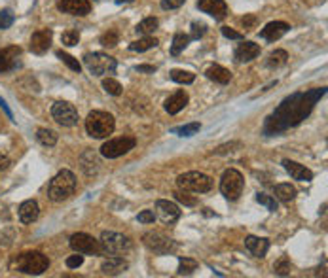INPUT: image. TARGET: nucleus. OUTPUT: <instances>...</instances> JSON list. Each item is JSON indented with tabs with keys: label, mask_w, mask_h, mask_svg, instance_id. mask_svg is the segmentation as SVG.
<instances>
[{
	"label": "nucleus",
	"mask_w": 328,
	"mask_h": 278,
	"mask_svg": "<svg viewBox=\"0 0 328 278\" xmlns=\"http://www.w3.org/2000/svg\"><path fill=\"white\" fill-rule=\"evenodd\" d=\"M222 34L230 40H243V34L234 31V29H230V26H222Z\"/></svg>",
	"instance_id": "46"
},
{
	"label": "nucleus",
	"mask_w": 328,
	"mask_h": 278,
	"mask_svg": "<svg viewBox=\"0 0 328 278\" xmlns=\"http://www.w3.org/2000/svg\"><path fill=\"white\" fill-rule=\"evenodd\" d=\"M197 8L201 12L213 15L214 19H224L228 13V6L224 0H197Z\"/></svg>",
	"instance_id": "17"
},
{
	"label": "nucleus",
	"mask_w": 328,
	"mask_h": 278,
	"mask_svg": "<svg viewBox=\"0 0 328 278\" xmlns=\"http://www.w3.org/2000/svg\"><path fill=\"white\" fill-rule=\"evenodd\" d=\"M241 23H243V26H245V31H250V29L256 25V15L248 13V15H245L241 19Z\"/></svg>",
	"instance_id": "48"
},
{
	"label": "nucleus",
	"mask_w": 328,
	"mask_h": 278,
	"mask_svg": "<svg viewBox=\"0 0 328 278\" xmlns=\"http://www.w3.org/2000/svg\"><path fill=\"white\" fill-rule=\"evenodd\" d=\"M273 271H275V274H281V276H287L288 272H290V261H288V258H285V256H283V258L279 259V261H275Z\"/></svg>",
	"instance_id": "40"
},
{
	"label": "nucleus",
	"mask_w": 328,
	"mask_h": 278,
	"mask_svg": "<svg viewBox=\"0 0 328 278\" xmlns=\"http://www.w3.org/2000/svg\"><path fill=\"white\" fill-rule=\"evenodd\" d=\"M205 76H207L209 79H213L214 84H220V86H226V84H230V79H232V74H230L228 68H224V66L220 65H211L205 70Z\"/></svg>",
	"instance_id": "24"
},
{
	"label": "nucleus",
	"mask_w": 328,
	"mask_h": 278,
	"mask_svg": "<svg viewBox=\"0 0 328 278\" xmlns=\"http://www.w3.org/2000/svg\"><path fill=\"white\" fill-rule=\"evenodd\" d=\"M256 201H258L260 205L266 206V208H268L269 212H275V210H277V201H275L273 197H269V195H266V193H256Z\"/></svg>",
	"instance_id": "39"
},
{
	"label": "nucleus",
	"mask_w": 328,
	"mask_h": 278,
	"mask_svg": "<svg viewBox=\"0 0 328 278\" xmlns=\"http://www.w3.org/2000/svg\"><path fill=\"white\" fill-rule=\"evenodd\" d=\"M186 0H161V8L163 10H176V8H181Z\"/></svg>",
	"instance_id": "45"
},
{
	"label": "nucleus",
	"mask_w": 328,
	"mask_h": 278,
	"mask_svg": "<svg viewBox=\"0 0 328 278\" xmlns=\"http://www.w3.org/2000/svg\"><path fill=\"white\" fill-rule=\"evenodd\" d=\"M103 89H105L108 95H112V97H120V95H121L120 81H116L114 78H105V79H103Z\"/></svg>",
	"instance_id": "34"
},
{
	"label": "nucleus",
	"mask_w": 328,
	"mask_h": 278,
	"mask_svg": "<svg viewBox=\"0 0 328 278\" xmlns=\"http://www.w3.org/2000/svg\"><path fill=\"white\" fill-rule=\"evenodd\" d=\"M118 42H120V36H118L116 31H108V33H105L100 36V44L105 47H114L118 46Z\"/></svg>",
	"instance_id": "38"
},
{
	"label": "nucleus",
	"mask_w": 328,
	"mask_h": 278,
	"mask_svg": "<svg viewBox=\"0 0 328 278\" xmlns=\"http://www.w3.org/2000/svg\"><path fill=\"white\" fill-rule=\"evenodd\" d=\"M57 57H59V59L63 61V63H65V65H67L68 68H70V70H74V72H80V70H82V65H80V63L74 59L72 55H68V53L63 51V49H59V51H57Z\"/></svg>",
	"instance_id": "36"
},
{
	"label": "nucleus",
	"mask_w": 328,
	"mask_h": 278,
	"mask_svg": "<svg viewBox=\"0 0 328 278\" xmlns=\"http://www.w3.org/2000/svg\"><path fill=\"white\" fill-rule=\"evenodd\" d=\"M205 33H207V25H205L203 21H194V23H192V36H190V38L199 40Z\"/></svg>",
	"instance_id": "42"
},
{
	"label": "nucleus",
	"mask_w": 328,
	"mask_h": 278,
	"mask_svg": "<svg viewBox=\"0 0 328 278\" xmlns=\"http://www.w3.org/2000/svg\"><path fill=\"white\" fill-rule=\"evenodd\" d=\"M82 263H84V256H80V254H78V256H70V258L67 259L68 269H78Z\"/></svg>",
	"instance_id": "47"
},
{
	"label": "nucleus",
	"mask_w": 328,
	"mask_h": 278,
	"mask_svg": "<svg viewBox=\"0 0 328 278\" xmlns=\"http://www.w3.org/2000/svg\"><path fill=\"white\" fill-rule=\"evenodd\" d=\"M288 31H290L288 23H285V21H271V23H268V25L260 31V36L264 40H268V42H275V40H279L281 36H285Z\"/></svg>",
	"instance_id": "18"
},
{
	"label": "nucleus",
	"mask_w": 328,
	"mask_h": 278,
	"mask_svg": "<svg viewBox=\"0 0 328 278\" xmlns=\"http://www.w3.org/2000/svg\"><path fill=\"white\" fill-rule=\"evenodd\" d=\"M57 10L70 15H87L91 12V4L89 0H59Z\"/></svg>",
	"instance_id": "15"
},
{
	"label": "nucleus",
	"mask_w": 328,
	"mask_h": 278,
	"mask_svg": "<svg viewBox=\"0 0 328 278\" xmlns=\"http://www.w3.org/2000/svg\"><path fill=\"white\" fill-rule=\"evenodd\" d=\"M174 199L179 201V203H182V205H186V206H195L197 205V201H195L194 197H190L184 189H181V191H176L174 193Z\"/></svg>",
	"instance_id": "43"
},
{
	"label": "nucleus",
	"mask_w": 328,
	"mask_h": 278,
	"mask_svg": "<svg viewBox=\"0 0 328 278\" xmlns=\"http://www.w3.org/2000/svg\"><path fill=\"white\" fill-rule=\"evenodd\" d=\"M52 116L63 127H74L78 123V110L70 102H65V100H59V102H55L52 106Z\"/></svg>",
	"instance_id": "11"
},
{
	"label": "nucleus",
	"mask_w": 328,
	"mask_h": 278,
	"mask_svg": "<svg viewBox=\"0 0 328 278\" xmlns=\"http://www.w3.org/2000/svg\"><path fill=\"white\" fill-rule=\"evenodd\" d=\"M326 89L324 87H317V89H309V91H300L290 95L283 100L281 104L275 108V112L266 118L264 123V134H279V132L287 131L290 127H296L308 118L311 110L315 108L317 100L324 97Z\"/></svg>",
	"instance_id": "1"
},
{
	"label": "nucleus",
	"mask_w": 328,
	"mask_h": 278,
	"mask_svg": "<svg viewBox=\"0 0 328 278\" xmlns=\"http://www.w3.org/2000/svg\"><path fill=\"white\" fill-rule=\"evenodd\" d=\"M0 108H2V110H4V112H6V116L10 119H12V121H14V114H12V110H10V108H8V104H6V100L2 99V97H0Z\"/></svg>",
	"instance_id": "50"
},
{
	"label": "nucleus",
	"mask_w": 328,
	"mask_h": 278,
	"mask_svg": "<svg viewBox=\"0 0 328 278\" xmlns=\"http://www.w3.org/2000/svg\"><path fill=\"white\" fill-rule=\"evenodd\" d=\"M156 210H158V216L163 224H174L176 219L181 218V210H179V206L171 203V201H158L156 203Z\"/></svg>",
	"instance_id": "16"
},
{
	"label": "nucleus",
	"mask_w": 328,
	"mask_h": 278,
	"mask_svg": "<svg viewBox=\"0 0 328 278\" xmlns=\"http://www.w3.org/2000/svg\"><path fill=\"white\" fill-rule=\"evenodd\" d=\"M137 144V140L133 136H121V138H112L105 142L100 146V155L107 159H116V157H121L125 155L128 152H131Z\"/></svg>",
	"instance_id": "9"
},
{
	"label": "nucleus",
	"mask_w": 328,
	"mask_h": 278,
	"mask_svg": "<svg viewBox=\"0 0 328 278\" xmlns=\"http://www.w3.org/2000/svg\"><path fill=\"white\" fill-rule=\"evenodd\" d=\"M243 187H245V180H243V174L239 171L228 169V171L222 174L220 191L228 201L239 199V195L243 193Z\"/></svg>",
	"instance_id": "7"
},
{
	"label": "nucleus",
	"mask_w": 328,
	"mask_h": 278,
	"mask_svg": "<svg viewBox=\"0 0 328 278\" xmlns=\"http://www.w3.org/2000/svg\"><path fill=\"white\" fill-rule=\"evenodd\" d=\"M283 166H285V171H287L294 180H300V182H309V180H313V172L309 171L308 166L296 163V161L285 159V161H283Z\"/></svg>",
	"instance_id": "20"
},
{
	"label": "nucleus",
	"mask_w": 328,
	"mask_h": 278,
	"mask_svg": "<svg viewBox=\"0 0 328 278\" xmlns=\"http://www.w3.org/2000/svg\"><path fill=\"white\" fill-rule=\"evenodd\" d=\"M197 269V261L195 259H190V258H181L179 259V271L176 274H192V272Z\"/></svg>",
	"instance_id": "33"
},
{
	"label": "nucleus",
	"mask_w": 328,
	"mask_h": 278,
	"mask_svg": "<svg viewBox=\"0 0 328 278\" xmlns=\"http://www.w3.org/2000/svg\"><path fill=\"white\" fill-rule=\"evenodd\" d=\"M275 197L281 203H290L296 197V187L290 184H277L275 185Z\"/></svg>",
	"instance_id": "26"
},
{
	"label": "nucleus",
	"mask_w": 328,
	"mask_h": 278,
	"mask_svg": "<svg viewBox=\"0 0 328 278\" xmlns=\"http://www.w3.org/2000/svg\"><path fill=\"white\" fill-rule=\"evenodd\" d=\"M21 57V47L10 46V47H0V72H10L14 70Z\"/></svg>",
	"instance_id": "14"
},
{
	"label": "nucleus",
	"mask_w": 328,
	"mask_h": 278,
	"mask_svg": "<svg viewBox=\"0 0 328 278\" xmlns=\"http://www.w3.org/2000/svg\"><path fill=\"white\" fill-rule=\"evenodd\" d=\"M171 79L173 81H176V84H184V86H188V84H194L195 79V74L194 72H188V70H171Z\"/></svg>",
	"instance_id": "31"
},
{
	"label": "nucleus",
	"mask_w": 328,
	"mask_h": 278,
	"mask_svg": "<svg viewBox=\"0 0 328 278\" xmlns=\"http://www.w3.org/2000/svg\"><path fill=\"white\" fill-rule=\"evenodd\" d=\"M260 55V46L255 42H243L235 49V59L237 63H248V61L256 59Z\"/></svg>",
	"instance_id": "21"
},
{
	"label": "nucleus",
	"mask_w": 328,
	"mask_h": 278,
	"mask_svg": "<svg viewBox=\"0 0 328 278\" xmlns=\"http://www.w3.org/2000/svg\"><path fill=\"white\" fill-rule=\"evenodd\" d=\"M70 248L76 254H87V256H103V248L100 242L95 240L91 235L87 233H74L70 237Z\"/></svg>",
	"instance_id": "10"
},
{
	"label": "nucleus",
	"mask_w": 328,
	"mask_h": 278,
	"mask_svg": "<svg viewBox=\"0 0 328 278\" xmlns=\"http://www.w3.org/2000/svg\"><path fill=\"white\" fill-rule=\"evenodd\" d=\"M128 269H129V263L123 258H120V256H112V258L105 259L103 265H100V271L105 272V274H108V276H118V274L125 272Z\"/></svg>",
	"instance_id": "19"
},
{
	"label": "nucleus",
	"mask_w": 328,
	"mask_h": 278,
	"mask_svg": "<svg viewBox=\"0 0 328 278\" xmlns=\"http://www.w3.org/2000/svg\"><path fill=\"white\" fill-rule=\"evenodd\" d=\"M158 25H160V21L156 19V17H146V19H142L141 23L137 25V33L139 34H150L158 29Z\"/></svg>",
	"instance_id": "32"
},
{
	"label": "nucleus",
	"mask_w": 328,
	"mask_h": 278,
	"mask_svg": "<svg viewBox=\"0 0 328 278\" xmlns=\"http://www.w3.org/2000/svg\"><path fill=\"white\" fill-rule=\"evenodd\" d=\"M176 185H179L181 189H184V191L207 193L211 191V187H213V180L199 171H190L181 174V176L176 178Z\"/></svg>",
	"instance_id": "6"
},
{
	"label": "nucleus",
	"mask_w": 328,
	"mask_h": 278,
	"mask_svg": "<svg viewBox=\"0 0 328 278\" xmlns=\"http://www.w3.org/2000/svg\"><path fill=\"white\" fill-rule=\"evenodd\" d=\"M12 267L25 274H42L49 267V259L42 252H25L12 261Z\"/></svg>",
	"instance_id": "4"
},
{
	"label": "nucleus",
	"mask_w": 328,
	"mask_h": 278,
	"mask_svg": "<svg viewBox=\"0 0 328 278\" xmlns=\"http://www.w3.org/2000/svg\"><path fill=\"white\" fill-rule=\"evenodd\" d=\"M190 40H192V38H190L188 34H182V33L174 34L173 46H171V55H173V57H176V55H181V53L188 47V44H190Z\"/></svg>",
	"instance_id": "29"
},
{
	"label": "nucleus",
	"mask_w": 328,
	"mask_h": 278,
	"mask_svg": "<svg viewBox=\"0 0 328 278\" xmlns=\"http://www.w3.org/2000/svg\"><path fill=\"white\" fill-rule=\"evenodd\" d=\"M52 38H54V31L52 29H42L38 33H34L31 36V44H29L31 51L36 53V55H44L49 49V46H52Z\"/></svg>",
	"instance_id": "13"
},
{
	"label": "nucleus",
	"mask_w": 328,
	"mask_h": 278,
	"mask_svg": "<svg viewBox=\"0 0 328 278\" xmlns=\"http://www.w3.org/2000/svg\"><path fill=\"white\" fill-rule=\"evenodd\" d=\"M76 189V176L70 171H61L54 176V180L47 185V197L54 203H63L70 199V195Z\"/></svg>",
	"instance_id": "2"
},
{
	"label": "nucleus",
	"mask_w": 328,
	"mask_h": 278,
	"mask_svg": "<svg viewBox=\"0 0 328 278\" xmlns=\"http://www.w3.org/2000/svg\"><path fill=\"white\" fill-rule=\"evenodd\" d=\"M158 46V40L152 38V36H144V38L137 40V42H131L129 44V49L131 51H137V53H142V51H148V49H152V47Z\"/></svg>",
	"instance_id": "27"
},
{
	"label": "nucleus",
	"mask_w": 328,
	"mask_h": 278,
	"mask_svg": "<svg viewBox=\"0 0 328 278\" xmlns=\"http://www.w3.org/2000/svg\"><path fill=\"white\" fill-rule=\"evenodd\" d=\"M137 70H139V72H154L156 68L154 66H148V65H141V66H137Z\"/></svg>",
	"instance_id": "51"
},
{
	"label": "nucleus",
	"mask_w": 328,
	"mask_h": 278,
	"mask_svg": "<svg viewBox=\"0 0 328 278\" xmlns=\"http://www.w3.org/2000/svg\"><path fill=\"white\" fill-rule=\"evenodd\" d=\"M8 166H10V157H8V155H4V153L0 152V172L6 171Z\"/></svg>",
	"instance_id": "49"
},
{
	"label": "nucleus",
	"mask_w": 328,
	"mask_h": 278,
	"mask_svg": "<svg viewBox=\"0 0 328 278\" xmlns=\"http://www.w3.org/2000/svg\"><path fill=\"white\" fill-rule=\"evenodd\" d=\"M144 246H146L148 250H152L154 254H160V256H165V254H171L174 252L176 244H174V240H171L169 237L165 235H161V233H146L144 237Z\"/></svg>",
	"instance_id": "12"
},
{
	"label": "nucleus",
	"mask_w": 328,
	"mask_h": 278,
	"mask_svg": "<svg viewBox=\"0 0 328 278\" xmlns=\"http://www.w3.org/2000/svg\"><path fill=\"white\" fill-rule=\"evenodd\" d=\"M287 59H288L287 51H285V49H277V51H273L268 57L266 66H268V68H279V66L287 65Z\"/></svg>",
	"instance_id": "30"
},
{
	"label": "nucleus",
	"mask_w": 328,
	"mask_h": 278,
	"mask_svg": "<svg viewBox=\"0 0 328 278\" xmlns=\"http://www.w3.org/2000/svg\"><path fill=\"white\" fill-rule=\"evenodd\" d=\"M245 246H247V250L255 256V258H264L269 250V240L268 238H258V237H247L245 238Z\"/></svg>",
	"instance_id": "22"
},
{
	"label": "nucleus",
	"mask_w": 328,
	"mask_h": 278,
	"mask_svg": "<svg viewBox=\"0 0 328 278\" xmlns=\"http://www.w3.org/2000/svg\"><path fill=\"white\" fill-rule=\"evenodd\" d=\"M123 2H133V0H116V4H123Z\"/></svg>",
	"instance_id": "52"
},
{
	"label": "nucleus",
	"mask_w": 328,
	"mask_h": 278,
	"mask_svg": "<svg viewBox=\"0 0 328 278\" xmlns=\"http://www.w3.org/2000/svg\"><path fill=\"white\" fill-rule=\"evenodd\" d=\"M99 242H100V248H103V254H110V256L125 254L128 250H131V240L114 231H105L100 235Z\"/></svg>",
	"instance_id": "8"
},
{
	"label": "nucleus",
	"mask_w": 328,
	"mask_h": 278,
	"mask_svg": "<svg viewBox=\"0 0 328 278\" xmlns=\"http://www.w3.org/2000/svg\"><path fill=\"white\" fill-rule=\"evenodd\" d=\"M137 219H139L141 224H154L156 214H154V210H142L141 214L137 216Z\"/></svg>",
	"instance_id": "44"
},
{
	"label": "nucleus",
	"mask_w": 328,
	"mask_h": 278,
	"mask_svg": "<svg viewBox=\"0 0 328 278\" xmlns=\"http://www.w3.org/2000/svg\"><path fill=\"white\" fill-rule=\"evenodd\" d=\"M38 214H40V208H38V203L36 201H25V203H21L19 206V219L23 224H33L36 221L38 218Z\"/></svg>",
	"instance_id": "23"
},
{
	"label": "nucleus",
	"mask_w": 328,
	"mask_h": 278,
	"mask_svg": "<svg viewBox=\"0 0 328 278\" xmlns=\"http://www.w3.org/2000/svg\"><path fill=\"white\" fill-rule=\"evenodd\" d=\"M14 21H15V15L12 10H2V12H0V31L10 29V26L14 25Z\"/></svg>",
	"instance_id": "37"
},
{
	"label": "nucleus",
	"mask_w": 328,
	"mask_h": 278,
	"mask_svg": "<svg viewBox=\"0 0 328 278\" xmlns=\"http://www.w3.org/2000/svg\"><path fill=\"white\" fill-rule=\"evenodd\" d=\"M61 42L65 46H76L80 42V33L78 31H67V33L61 34Z\"/></svg>",
	"instance_id": "41"
},
{
	"label": "nucleus",
	"mask_w": 328,
	"mask_h": 278,
	"mask_svg": "<svg viewBox=\"0 0 328 278\" xmlns=\"http://www.w3.org/2000/svg\"><path fill=\"white\" fill-rule=\"evenodd\" d=\"M188 104V95L184 91H176L174 95H171L167 100H165V110H167L171 116L179 114L181 110H184V106Z\"/></svg>",
	"instance_id": "25"
},
{
	"label": "nucleus",
	"mask_w": 328,
	"mask_h": 278,
	"mask_svg": "<svg viewBox=\"0 0 328 278\" xmlns=\"http://www.w3.org/2000/svg\"><path fill=\"white\" fill-rule=\"evenodd\" d=\"M116 121L112 114L103 112V110H93L87 114L86 118V131L93 138H107L108 134L114 132Z\"/></svg>",
	"instance_id": "3"
},
{
	"label": "nucleus",
	"mask_w": 328,
	"mask_h": 278,
	"mask_svg": "<svg viewBox=\"0 0 328 278\" xmlns=\"http://www.w3.org/2000/svg\"><path fill=\"white\" fill-rule=\"evenodd\" d=\"M36 138L40 142L42 146L46 148H54L57 144V132L52 131V129H38L36 131Z\"/></svg>",
	"instance_id": "28"
},
{
	"label": "nucleus",
	"mask_w": 328,
	"mask_h": 278,
	"mask_svg": "<svg viewBox=\"0 0 328 278\" xmlns=\"http://www.w3.org/2000/svg\"><path fill=\"white\" fill-rule=\"evenodd\" d=\"M199 129H201L199 123H188V125L182 127H174V129H171V132L181 134V136H194L195 132H199Z\"/></svg>",
	"instance_id": "35"
},
{
	"label": "nucleus",
	"mask_w": 328,
	"mask_h": 278,
	"mask_svg": "<svg viewBox=\"0 0 328 278\" xmlns=\"http://www.w3.org/2000/svg\"><path fill=\"white\" fill-rule=\"evenodd\" d=\"M84 65L93 76H107V74H114L118 63L114 57H110L107 53L93 51L84 55Z\"/></svg>",
	"instance_id": "5"
}]
</instances>
